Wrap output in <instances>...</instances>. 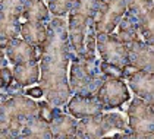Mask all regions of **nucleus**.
Masks as SVG:
<instances>
[{
  "mask_svg": "<svg viewBox=\"0 0 154 139\" xmlns=\"http://www.w3.org/2000/svg\"><path fill=\"white\" fill-rule=\"evenodd\" d=\"M71 59V46L68 28L63 19H54L47 26V37L43 43L41 81L40 86L47 95L50 104H65L71 95L68 82V65Z\"/></svg>",
  "mask_w": 154,
  "mask_h": 139,
  "instance_id": "1",
  "label": "nucleus"
},
{
  "mask_svg": "<svg viewBox=\"0 0 154 139\" xmlns=\"http://www.w3.org/2000/svg\"><path fill=\"white\" fill-rule=\"evenodd\" d=\"M106 76L100 70L97 59H84L81 56L72 57L71 68V92L76 95H94L104 82Z\"/></svg>",
  "mask_w": 154,
  "mask_h": 139,
  "instance_id": "2",
  "label": "nucleus"
},
{
  "mask_svg": "<svg viewBox=\"0 0 154 139\" xmlns=\"http://www.w3.org/2000/svg\"><path fill=\"white\" fill-rule=\"evenodd\" d=\"M129 128L134 133L131 138H153L154 136V105L142 98L132 100L128 110Z\"/></svg>",
  "mask_w": 154,
  "mask_h": 139,
  "instance_id": "3",
  "label": "nucleus"
},
{
  "mask_svg": "<svg viewBox=\"0 0 154 139\" xmlns=\"http://www.w3.org/2000/svg\"><path fill=\"white\" fill-rule=\"evenodd\" d=\"M126 16L138 25L142 38L147 44L154 46V29H153V0H125Z\"/></svg>",
  "mask_w": 154,
  "mask_h": 139,
  "instance_id": "4",
  "label": "nucleus"
},
{
  "mask_svg": "<svg viewBox=\"0 0 154 139\" xmlns=\"http://www.w3.org/2000/svg\"><path fill=\"white\" fill-rule=\"evenodd\" d=\"M126 12L125 0H101L93 18L95 35L110 34Z\"/></svg>",
  "mask_w": 154,
  "mask_h": 139,
  "instance_id": "5",
  "label": "nucleus"
},
{
  "mask_svg": "<svg viewBox=\"0 0 154 139\" xmlns=\"http://www.w3.org/2000/svg\"><path fill=\"white\" fill-rule=\"evenodd\" d=\"M38 113V104L29 98L16 94L9 97L0 104V128L6 129V125L12 119H28Z\"/></svg>",
  "mask_w": 154,
  "mask_h": 139,
  "instance_id": "6",
  "label": "nucleus"
},
{
  "mask_svg": "<svg viewBox=\"0 0 154 139\" xmlns=\"http://www.w3.org/2000/svg\"><path fill=\"white\" fill-rule=\"evenodd\" d=\"M95 41H97L95 47H98V51L101 54L103 62L116 65L119 68H123L125 65L129 63L126 44L120 43L113 34L97 35Z\"/></svg>",
  "mask_w": 154,
  "mask_h": 139,
  "instance_id": "7",
  "label": "nucleus"
},
{
  "mask_svg": "<svg viewBox=\"0 0 154 139\" xmlns=\"http://www.w3.org/2000/svg\"><path fill=\"white\" fill-rule=\"evenodd\" d=\"M103 108H115L129 100V91L120 78H106L95 94Z\"/></svg>",
  "mask_w": 154,
  "mask_h": 139,
  "instance_id": "8",
  "label": "nucleus"
},
{
  "mask_svg": "<svg viewBox=\"0 0 154 139\" xmlns=\"http://www.w3.org/2000/svg\"><path fill=\"white\" fill-rule=\"evenodd\" d=\"M94 31V22L91 18H87L81 13L72 12L69 16V26H68V38H69V46L72 47L71 56H81L84 51V43L85 37L88 32Z\"/></svg>",
  "mask_w": 154,
  "mask_h": 139,
  "instance_id": "9",
  "label": "nucleus"
},
{
  "mask_svg": "<svg viewBox=\"0 0 154 139\" xmlns=\"http://www.w3.org/2000/svg\"><path fill=\"white\" fill-rule=\"evenodd\" d=\"M25 0H0V35L16 38L21 32L18 18L24 9Z\"/></svg>",
  "mask_w": 154,
  "mask_h": 139,
  "instance_id": "10",
  "label": "nucleus"
},
{
  "mask_svg": "<svg viewBox=\"0 0 154 139\" xmlns=\"http://www.w3.org/2000/svg\"><path fill=\"white\" fill-rule=\"evenodd\" d=\"M103 105L97 100L95 95H73L69 104L68 111L73 117L78 119H87V117H94L103 113Z\"/></svg>",
  "mask_w": 154,
  "mask_h": 139,
  "instance_id": "11",
  "label": "nucleus"
},
{
  "mask_svg": "<svg viewBox=\"0 0 154 139\" xmlns=\"http://www.w3.org/2000/svg\"><path fill=\"white\" fill-rule=\"evenodd\" d=\"M128 48V59L129 63L137 66L141 70H148L153 72L154 69V53H153V46L142 43L141 40H135L129 44H126Z\"/></svg>",
  "mask_w": 154,
  "mask_h": 139,
  "instance_id": "12",
  "label": "nucleus"
},
{
  "mask_svg": "<svg viewBox=\"0 0 154 139\" xmlns=\"http://www.w3.org/2000/svg\"><path fill=\"white\" fill-rule=\"evenodd\" d=\"M128 81L134 92L148 104L154 105V72L138 70L134 75L128 76Z\"/></svg>",
  "mask_w": 154,
  "mask_h": 139,
  "instance_id": "13",
  "label": "nucleus"
},
{
  "mask_svg": "<svg viewBox=\"0 0 154 139\" xmlns=\"http://www.w3.org/2000/svg\"><path fill=\"white\" fill-rule=\"evenodd\" d=\"M112 130V126L109 125L106 116L101 113L94 117L82 119L79 123H76V133L78 138H101L107 135V132Z\"/></svg>",
  "mask_w": 154,
  "mask_h": 139,
  "instance_id": "14",
  "label": "nucleus"
},
{
  "mask_svg": "<svg viewBox=\"0 0 154 139\" xmlns=\"http://www.w3.org/2000/svg\"><path fill=\"white\" fill-rule=\"evenodd\" d=\"M48 19V9L43 3V0H25L24 9L21 12L18 23L24 25L25 22H44Z\"/></svg>",
  "mask_w": 154,
  "mask_h": 139,
  "instance_id": "15",
  "label": "nucleus"
},
{
  "mask_svg": "<svg viewBox=\"0 0 154 139\" xmlns=\"http://www.w3.org/2000/svg\"><path fill=\"white\" fill-rule=\"evenodd\" d=\"M6 48H8V57L13 65H19V63H25V62H34V59H32L34 46H31L25 40L11 38V43Z\"/></svg>",
  "mask_w": 154,
  "mask_h": 139,
  "instance_id": "16",
  "label": "nucleus"
},
{
  "mask_svg": "<svg viewBox=\"0 0 154 139\" xmlns=\"http://www.w3.org/2000/svg\"><path fill=\"white\" fill-rule=\"evenodd\" d=\"M18 136H21V138H53L48 123L41 120L37 114L25 119L22 130Z\"/></svg>",
  "mask_w": 154,
  "mask_h": 139,
  "instance_id": "17",
  "label": "nucleus"
},
{
  "mask_svg": "<svg viewBox=\"0 0 154 139\" xmlns=\"http://www.w3.org/2000/svg\"><path fill=\"white\" fill-rule=\"evenodd\" d=\"M50 132L53 138H75L76 133V122L71 116L56 114L50 123Z\"/></svg>",
  "mask_w": 154,
  "mask_h": 139,
  "instance_id": "18",
  "label": "nucleus"
},
{
  "mask_svg": "<svg viewBox=\"0 0 154 139\" xmlns=\"http://www.w3.org/2000/svg\"><path fill=\"white\" fill-rule=\"evenodd\" d=\"M21 34L26 43H29L31 46H38L43 44L47 37V26L43 22L29 21L21 25Z\"/></svg>",
  "mask_w": 154,
  "mask_h": 139,
  "instance_id": "19",
  "label": "nucleus"
},
{
  "mask_svg": "<svg viewBox=\"0 0 154 139\" xmlns=\"http://www.w3.org/2000/svg\"><path fill=\"white\" fill-rule=\"evenodd\" d=\"M38 73H40V69L37 66V62H25V63L15 65L12 72L13 78L22 86H26L38 81Z\"/></svg>",
  "mask_w": 154,
  "mask_h": 139,
  "instance_id": "20",
  "label": "nucleus"
},
{
  "mask_svg": "<svg viewBox=\"0 0 154 139\" xmlns=\"http://www.w3.org/2000/svg\"><path fill=\"white\" fill-rule=\"evenodd\" d=\"M140 29H138V25L131 21L128 16H122V19L118 23V35H115L120 43L123 44H129L135 40H140Z\"/></svg>",
  "mask_w": 154,
  "mask_h": 139,
  "instance_id": "21",
  "label": "nucleus"
},
{
  "mask_svg": "<svg viewBox=\"0 0 154 139\" xmlns=\"http://www.w3.org/2000/svg\"><path fill=\"white\" fill-rule=\"evenodd\" d=\"M100 2L101 0H76L75 3V8L72 12H76V13H81L87 18H94V15L97 13V9L100 6Z\"/></svg>",
  "mask_w": 154,
  "mask_h": 139,
  "instance_id": "22",
  "label": "nucleus"
},
{
  "mask_svg": "<svg viewBox=\"0 0 154 139\" xmlns=\"http://www.w3.org/2000/svg\"><path fill=\"white\" fill-rule=\"evenodd\" d=\"M76 0H48V12L56 16H62L68 12H72Z\"/></svg>",
  "mask_w": 154,
  "mask_h": 139,
  "instance_id": "23",
  "label": "nucleus"
},
{
  "mask_svg": "<svg viewBox=\"0 0 154 139\" xmlns=\"http://www.w3.org/2000/svg\"><path fill=\"white\" fill-rule=\"evenodd\" d=\"M100 70L106 78H120V79L123 78L122 68L112 65V63H107V62H100Z\"/></svg>",
  "mask_w": 154,
  "mask_h": 139,
  "instance_id": "24",
  "label": "nucleus"
},
{
  "mask_svg": "<svg viewBox=\"0 0 154 139\" xmlns=\"http://www.w3.org/2000/svg\"><path fill=\"white\" fill-rule=\"evenodd\" d=\"M37 116L50 125L51 120H53V117H54V111H53V108L47 103H40L38 104V113H37Z\"/></svg>",
  "mask_w": 154,
  "mask_h": 139,
  "instance_id": "25",
  "label": "nucleus"
},
{
  "mask_svg": "<svg viewBox=\"0 0 154 139\" xmlns=\"http://www.w3.org/2000/svg\"><path fill=\"white\" fill-rule=\"evenodd\" d=\"M104 116H106L109 125L112 126V129L126 130V123H125L123 117L120 116V114H115V113H112V114H104Z\"/></svg>",
  "mask_w": 154,
  "mask_h": 139,
  "instance_id": "26",
  "label": "nucleus"
},
{
  "mask_svg": "<svg viewBox=\"0 0 154 139\" xmlns=\"http://www.w3.org/2000/svg\"><path fill=\"white\" fill-rule=\"evenodd\" d=\"M13 79V75H12V70L8 69L6 66L0 68V81H2V85L6 88Z\"/></svg>",
  "mask_w": 154,
  "mask_h": 139,
  "instance_id": "27",
  "label": "nucleus"
},
{
  "mask_svg": "<svg viewBox=\"0 0 154 139\" xmlns=\"http://www.w3.org/2000/svg\"><path fill=\"white\" fill-rule=\"evenodd\" d=\"M26 95H29V97H34V98H41L44 92H43V89H41V86H34V88H29V89H26L25 91Z\"/></svg>",
  "mask_w": 154,
  "mask_h": 139,
  "instance_id": "28",
  "label": "nucleus"
},
{
  "mask_svg": "<svg viewBox=\"0 0 154 139\" xmlns=\"http://www.w3.org/2000/svg\"><path fill=\"white\" fill-rule=\"evenodd\" d=\"M41 57H43V44L34 46V48H32V59H34V62L41 60Z\"/></svg>",
  "mask_w": 154,
  "mask_h": 139,
  "instance_id": "29",
  "label": "nucleus"
},
{
  "mask_svg": "<svg viewBox=\"0 0 154 139\" xmlns=\"http://www.w3.org/2000/svg\"><path fill=\"white\" fill-rule=\"evenodd\" d=\"M11 43V38L6 35H0V48H6Z\"/></svg>",
  "mask_w": 154,
  "mask_h": 139,
  "instance_id": "30",
  "label": "nucleus"
},
{
  "mask_svg": "<svg viewBox=\"0 0 154 139\" xmlns=\"http://www.w3.org/2000/svg\"><path fill=\"white\" fill-rule=\"evenodd\" d=\"M6 65V60H5V56H3V53H2V48H0V68H3Z\"/></svg>",
  "mask_w": 154,
  "mask_h": 139,
  "instance_id": "31",
  "label": "nucleus"
},
{
  "mask_svg": "<svg viewBox=\"0 0 154 139\" xmlns=\"http://www.w3.org/2000/svg\"><path fill=\"white\" fill-rule=\"evenodd\" d=\"M2 86H3V85H2V81H0V88H2Z\"/></svg>",
  "mask_w": 154,
  "mask_h": 139,
  "instance_id": "32",
  "label": "nucleus"
}]
</instances>
